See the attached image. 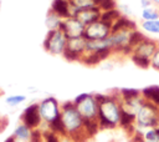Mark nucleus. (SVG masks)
<instances>
[{"label": "nucleus", "mask_w": 159, "mask_h": 142, "mask_svg": "<svg viewBox=\"0 0 159 142\" xmlns=\"http://www.w3.org/2000/svg\"><path fill=\"white\" fill-rule=\"evenodd\" d=\"M99 103L98 123L101 128H116L120 125L122 100L118 91L112 95H96Z\"/></svg>", "instance_id": "obj_1"}, {"label": "nucleus", "mask_w": 159, "mask_h": 142, "mask_svg": "<svg viewBox=\"0 0 159 142\" xmlns=\"http://www.w3.org/2000/svg\"><path fill=\"white\" fill-rule=\"evenodd\" d=\"M61 121L63 123L66 135L71 137L73 141H77L80 137H88L84 132V120L76 108L73 101L65 102L61 106Z\"/></svg>", "instance_id": "obj_2"}, {"label": "nucleus", "mask_w": 159, "mask_h": 142, "mask_svg": "<svg viewBox=\"0 0 159 142\" xmlns=\"http://www.w3.org/2000/svg\"><path fill=\"white\" fill-rule=\"evenodd\" d=\"M159 47V41L149 37V36H144L132 50L129 57L130 60L134 62V65H137L140 69H148L150 67V60L154 56L155 51Z\"/></svg>", "instance_id": "obj_3"}, {"label": "nucleus", "mask_w": 159, "mask_h": 142, "mask_svg": "<svg viewBox=\"0 0 159 142\" xmlns=\"http://www.w3.org/2000/svg\"><path fill=\"white\" fill-rule=\"evenodd\" d=\"M158 122H159V107L152 102L145 101L135 116L133 133L142 135L145 130L155 127Z\"/></svg>", "instance_id": "obj_4"}, {"label": "nucleus", "mask_w": 159, "mask_h": 142, "mask_svg": "<svg viewBox=\"0 0 159 142\" xmlns=\"http://www.w3.org/2000/svg\"><path fill=\"white\" fill-rule=\"evenodd\" d=\"M73 103L84 121H98L99 103L93 93L83 92L76 96Z\"/></svg>", "instance_id": "obj_5"}, {"label": "nucleus", "mask_w": 159, "mask_h": 142, "mask_svg": "<svg viewBox=\"0 0 159 142\" xmlns=\"http://www.w3.org/2000/svg\"><path fill=\"white\" fill-rule=\"evenodd\" d=\"M68 37L65 35V32L60 30H52L48 31L45 40H43V49L53 56H63L66 47H67Z\"/></svg>", "instance_id": "obj_6"}, {"label": "nucleus", "mask_w": 159, "mask_h": 142, "mask_svg": "<svg viewBox=\"0 0 159 142\" xmlns=\"http://www.w3.org/2000/svg\"><path fill=\"white\" fill-rule=\"evenodd\" d=\"M39 112L41 120L47 125H51L61 117V106L56 97L48 96L39 102Z\"/></svg>", "instance_id": "obj_7"}, {"label": "nucleus", "mask_w": 159, "mask_h": 142, "mask_svg": "<svg viewBox=\"0 0 159 142\" xmlns=\"http://www.w3.org/2000/svg\"><path fill=\"white\" fill-rule=\"evenodd\" d=\"M87 54V39L84 36L68 39L63 57L68 61H80Z\"/></svg>", "instance_id": "obj_8"}, {"label": "nucleus", "mask_w": 159, "mask_h": 142, "mask_svg": "<svg viewBox=\"0 0 159 142\" xmlns=\"http://www.w3.org/2000/svg\"><path fill=\"white\" fill-rule=\"evenodd\" d=\"M111 34H112V25L101 19L86 26L84 30V37L87 40H104Z\"/></svg>", "instance_id": "obj_9"}, {"label": "nucleus", "mask_w": 159, "mask_h": 142, "mask_svg": "<svg viewBox=\"0 0 159 142\" xmlns=\"http://www.w3.org/2000/svg\"><path fill=\"white\" fill-rule=\"evenodd\" d=\"M61 30L65 32V35L68 39L81 37V36H84L86 25H83L76 16L72 15L67 19H63L62 25H61Z\"/></svg>", "instance_id": "obj_10"}, {"label": "nucleus", "mask_w": 159, "mask_h": 142, "mask_svg": "<svg viewBox=\"0 0 159 142\" xmlns=\"http://www.w3.org/2000/svg\"><path fill=\"white\" fill-rule=\"evenodd\" d=\"M22 123H25L26 126H29L31 130H37V127L40 126V123L42 122L40 112H39V103H31L29 105L21 116Z\"/></svg>", "instance_id": "obj_11"}, {"label": "nucleus", "mask_w": 159, "mask_h": 142, "mask_svg": "<svg viewBox=\"0 0 159 142\" xmlns=\"http://www.w3.org/2000/svg\"><path fill=\"white\" fill-rule=\"evenodd\" d=\"M102 11L98 7H91V9H84L81 11H77L76 14H73V16H76L83 25L88 26L89 24L97 21L101 19Z\"/></svg>", "instance_id": "obj_12"}, {"label": "nucleus", "mask_w": 159, "mask_h": 142, "mask_svg": "<svg viewBox=\"0 0 159 142\" xmlns=\"http://www.w3.org/2000/svg\"><path fill=\"white\" fill-rule=\"evenodd\" d=\"M145 100L143 98L142 95L133 97V98H128V100H122V111L135 117L138 111L142 108V106L144 105Z\"/></svg>", "instance_id": "obj_13"}, {"label": "nucleus", "mask_w": 159, "mask_h": 142, "mask_svg": "<svg viewBox=\"0 0 159 142\" xmlns=\"http://www.w3.org/2000/svg\"><path fill=\"white\" fill-rule=\"evenodd\" d=\"M112 54H113L112 50H103V51H98V52L86 54L83 56V59L81 60V62L84 65H88V66H94V65H98V64L103 62L104 60H107Z\"/></svg>", "instance_id": "obj_14"}, {"label": "nucleus", "mask_w": 159, "mask_h": 142, "mask_svg": "<svg viewBox=\"0 0 159 142\" xmlns=\"http://www.w3.org/2000/svg\"><path fill=\"white\" fill-rule=\"evenodd\" d=\"M50 10L56 12L62 19H67V17L73 15L68 0H53L52 4H51V9Z\"/></svg>", "instance_id": "obj_15"}, {"label": "nucleus", "mask_w": 159, "mask_h": 142, "mask_svg": "<svg viewBox=\"0 0 159 142\" xmlns=\"http://www.w3.org/2000/svg\"><path fill=\"white\" fill-rule=\"evenodd\" d=\"M142 96L145 101L154 103L155 106L159 107V85H150L140 90Z\"/></svg>", "instance_id": "obj_16"}, {"label": "nucleus", "mask_w": 159, "mask_h": 142, "mask_svg": "<svg viewBox=\"0 0 159 142\" xmlns=\"http://www.w3.org/2000/svg\"><path fill=\"white\" fill-rule=\"evenodd\" d=\"M62 21L63 19L61 16H58L56 12H53L52 10H50L46 15V19H45V25L47 27L48 31H52V30H60L61 29V25H62Z\"/></svg>", "instance_id": "obj_17"}, {"label": "nucleus", "mask_w": 159, "mask_h": 142, "mask_svg": "<svg viewBox=\"0 0 159 142\" xmlns=\"http://www.w3.org/2000/svg\"><path fill=\"white\" fill-rule=\"evenodd\" d=\"M72 14H76L77 11L84 10V9H91V7H97V0H68Z\"/></svg>", "instance_id": "obj_18"}, {"label": "nucleus", "mask_w": 159, "mask_h": 142, "mask_svg": "<svg viewBox=\"0 0 159 142\" xmlns=\"http://www.w3.org/2000/svg\"><path fill=\"white\" fill-rule=\"evenodd\" d=\"M103 50H111L107 39H104V40H87V54L98 52V51H103Z\"/></svg>", "instance_id": "obj_19"}, {"label": "nucleus", "mask_w": 159, "mask_h": 142, "mask_svg": "<svg viewBox=\"0 0 159 142\" xmlns=\"http://www.w3.org/2000/svg\"><path fill=\"white\" fill-rule=\"evenodd\" d=\"M32 131L29 126H26L25 123H20L16 126V128L14 130V137L16 138H20V140H24V141H27L30 142V138H31V135H32Z\"/></svg>", "instance_id": "obj_20"}, {"label": "nucleus", "mask_w": 159, "mask_h": 142, "mask_svg": "<svg viewBox=\"0 0 159 142\" xmlns=\"http://www.w3.org/2000/svg\"><path fill=\"white\" fill-rule=\"evenodd\" d=\"M140 19L142 21H154L159 20V7L155 5H152L147 9H142L140 11Z\"/></svg>", "instance_id": "obj_21"}, {"label": "nucleus", "mask_w": 159, "mask_h": 142, "mask_svg": "<svg viewBox=\"0 0 159 142\" xmlns=\"http://www.w3.org/2000/svg\"><path fill=\"white\" fill-rule=\"evenodd\" d=\"M122 29H137V25L135 22L129 19L128 16H120L112 26V31H116V30H122Z\"/></svg>", "instance_id": "obj_22"}, {"label": "nucleus", "mask_w": 159, "mask_h": 142, "mask_svg": "<svg viewBox=\"0 0 159 142\" xmlns=\"http://www.w3.org/2000/svg\"><path fill=\"white\" fill-rule=\"evenodd\" d=\"M140 29L142 32L147 34V35H159V20H154V21H142L140 24Z\"/></svg>", "instance_id": "obj_23"}, {"label": "nucleus", "mask_w": 159, "mask_h": 142, "mask_svg": "<svg viewBox=\"0 0 159 142\" xmlns=\"http://www.w3.org/2000/svg\"><path fill=\"white\" fill-rule=\"evenodd\" d=\"M122 16L119 9H113V10H109V11H103L102 15H101V20L111 24L113 26V24Z\"/></svg>", "instance_id": "obj_24"}, {"label": "nucleus", "mask_w": 159, "mask_h": 142, "mask_svg": "<svg viewBox=\"0 0 159 142\" xmlns=\"http://www.w3.org/2000/svg\"><path fill=\"white\" fill-rule=\"evenodd\" d=\"M25 101H26V96L22 95V93L10 95V96H6V98H5V103L10 107H16V106L24 103Z\"/></svg>", "instance_id": "obj_25"}, {"label": "nucleus", "mask_w": 159, "mask_h": 142, "mask_svg": "<svg viewBox=\"0 0 159 142\" xmlns=\"http://www.w3.org/2000/svg\"><path fill=\"white\" fill-rule=\"evenodd\" d=\"M118 95L120 97V100H128V98H133V97H137L139 95H142L140 90H137V88H120L118 90Z\"/></svg>", "instance_id": "obj_26"}, {"label": "nucleus", "mask_w": 159, "mask_h": 142, "mask_svg": "<svg viewBox=\"0 0 159 142\" xmlns=\"http://www.w3.org/2000/svg\"><path fill=\"white\" fill-rule=\"evenodd\" d=\"M48 130H51L52 132L57 133V135H61V136H67L66 135V131H65V127H63V123L61 121V118L56 120L55 122H52L51 125H48Z\"/></svg>", "instance_id": "obj_27"}, {"label": "nucleus", "mask_w": 159, "mask_h": 142, "mask_svg": "<svg viewBox=\"0 0 159 142\" xmlns=\"http://www.w3.org/2000/svg\"><path fill=\"white\" fill-rule=\"evenodd\" d=\"M97 7L103 12V11H109L113 9H117L116 1L114 0H97Z\"/></svg>", "instance_id": "obj_28"}, {"label": "nucleus", "mask_w": 159, "mask_h": 142, "mask_svg": "<svg viewBox=\"0 0 159 142\" xmlns=\"http://www.w3.org/2000/svg\"><path fill=\"white\" fill-rule=\"evenodd\" d=\"M42 135H43V141H45V142H61L58 135L55 133V132H52L51 130L45 131Z\"/></svg>", "instance_id": "obj_29"}, {"label": "nucleus", "mask_w": 159, "mask_h": 142, "mask_svg": "<svg viewBox=\"0 0 159 142\" xmlns=\"http://www.w3.org/2000/svg\"><path fill=\"white\" fill-rule=\"evenodd\" d=\"M150 67L157 70V71H159V47H158V50L155 51L154 56L150 60Z\"/></svg>", "instance_id": "obj_30"}, {"label": "nucleus", "mask_w": 159, "mask_h": 142, "mask_svg": "<svg viewBox=\"0 0 159 142\" xmlns=\"http://www.w3.org/2000/svg\"><path fill=\"white\" fill-rule=\"evenodd\" d=\"M42 141H43V135L39 130H34L31 138H30V142H42Z\"/></svg>", "instance_id": "obj_31"}, {"label": "nucleus", "mask_w": 159, "mask_h": 142, "mask_svg": "<svg viewBox=\"0 0 159 142\" xmlns=\"http://www.w3.org/2000/svg\"><path fill=\"white\" fill-rule=\"evenodd\" d=\"M119 11H120V14L123 15V16H129L130 14H132V11H130V9H129V6L128 5H120V9H119Z\"/></svg>", "instance_id": "obj_32"}, {"label": "nucleus", "mask_w": 159, "mask_h": 142, "mask_svg": "<svg viewBox=\"0 0 159 142\" xmlns=\"http://www.w3.org/2000/svg\"><path fill=\"white\" fill-rule=\"evenodd\" d=\"M152 5H153L152 0H139V6H140V9H147V7L152 6Z\"/></svg>", "instance_id": "obj_33"}, {"label": "nucleus", "mask_w": 159, "mask_h": 142, "mask_svg": "<svg viewBox=\"0 0 159 142\" xmlns=\"http://www.w3.org/2000/svg\"><path fill=\"white\" fill-rule=\"evenodd\" d=\"M5 142H14V136H10V137H7V138L5 140Z\"/></svg>", "instance_id": "obj_34"}, {"label": "nucleus", "mask_w": 159, "mask_h": 142, "mask_svg": "<svg viewBox=\"0 0 159 142\" xmlns=\"http://www.w3.org/2000/svg\"><path fill=\"white\" fill-rule=\"evenodd\" d=\"M152 2H153V5H155V6L159 7V0H152Z\"/></svg>", "instance_id": "obj_35"}, {"label": "nucleus", "mask_w": 159, "mask_h": 142, "mask_svg": "<svg viewBox=\"0 0 159 142\" xmlns=\"http://www.w3.org/2000/svg\"><path fill=\"white\" fill-rule=\"evenodd\" d=\"M155 130H157V131H158V133H159V122H158V125L155 126Z\"/></svg>", "instance_id": "obj_36"}, {"label": "nucleus", "mask_w": 159, "mask_h": 142, "mask_svg": "<svg viewBox=\"0 0 159 142\" xmlns=\"http://www.w3.org/2000/svg\"><path fill=\"white\" fill-rule=\"evenodd\" d=\"M42 142H45V141H42Z\"/></svg>", "instance_id": "obj_37"}]
</instances>
